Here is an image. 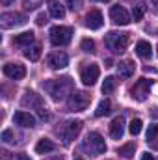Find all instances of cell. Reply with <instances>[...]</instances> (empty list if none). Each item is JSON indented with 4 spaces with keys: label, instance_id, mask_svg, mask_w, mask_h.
Listing matches in <instances>:
<instances>
[{
    "label": "cell",
    "instance_id": "obj_1",
    "mask_svg": "<svg viewBox=\"0 0 158 160\" xmlns=\"http://www.w3.org/2000/svg\"><path fill=\"white\" fill-rule=\"evenodd\" d=\"M43 88H45V91L52 97V101H62V99L71 91L73 82H71V78H67V77H65V78H50L43 84Z\"/></svg>",
    "mask_w": 158,
    "mask_h": 160
},
{
    "label": "cell",
    "instance_id": "obj_2",
    "mask_svg": "<svg viewBox=\"0 0 158 160\" xmlns=\"http://www.w3.org/2000/svg\"><path fill=\"white\" fill-rule=\"evenodd\" d=\"M73 34H75V30L71 26H54V28H50L48 36H50V43L54 47H63V45L71 43Z\"/></svg>",
    "mask_w": 158,
    "mask_h": 160
},
{
    "label": "cell",
    "instance_id": "obj_3",
    "mask_svg": "<svg viewBox=\"0 0 158 160\" xmlns=\"http://www.w3.org/2000/svg\"><path fill=\"white\" fill-rule=\"evenodd\" d=\"M84 151L91 153V155H102L106 151V143H104V138L99 134V132H89L87 138L84 140L82 143Z\"/></svg>",
    "mask_w": 158,
    "mask_h": 160
},
{
    "label": "cell",
    "instance_id": "obj_4",
    "mask_svg": "<svg viewBox=\"0 0 158 160\" xmlns=\"http://www.w3.org/2000/svg\"><path fill=\"white\" fill-rule=\"evenodd\" d=\"M89 102H91V95H87L86 91H77L75 89V91H71V95L67 99V108L71 112H82L89 106Z\"/></svg>",
    "mask_w": 158,
    "mask_h": 160
},
{
    "label": "cell",
    "instance_id": "obj_5",
    "mask_svg": "<svg viewBox=\"0 0 158 160\" xmlns=\"http://www.w3.org/2000/svg\"><path fill=\"white\" fill-rule=\"evenodd\" d=\"M106 47L114 52V54H121L126 50V45H128V34H121V32H110L106 36Z\"/></svg>",
    "mask_w": 158,
    "mask_h": 160
},
{
    "label": "cell",
    "instance_id": "obj_6",
    "mask_svg": "<svg viewBox=\"0 0 158 160\" xmlns=\"http://www.w3.org/2000/svg\"><path fill=\"white\" fill-rule=\"evenodd\" d=\"M24 22H26V17L22 13H17V11H7V13L0 15V26L4 30L15 28V26H22Z\"/></svg>",
    "mask_w": 158,
    "mask_h": 160
},
{
    "label": "cell",
    "instance_id": "obj_7",
    "mask_svg": "<svg viewBox=\"0 0 158 160\" xmlns=\"http://www.w3.org/2000/svg\"><path fill=\"white\" fill-rule=\"evenodd\" d=\"M80 130H82V121H78V119L77 121H67V123L63 125V128L60 130L63 143H71V142L80 134Z\"/></svg>",
    "mask_w": 158,
    "mask_h": 160
},
{
    "label": "cell",
    "instance_id": "obj_8",
    "mask_svg": "<svg viewBox=\"0 0 158 160\" xmlns=\"http://www.w3.org/2000/svg\"><path fill=\"white\" fill-rule=\"evenodd\" d=\"M151 86H153V80L140 78L136 84H134V88L130 89V93H132V99H136V101H145V99H147V95H149V89H151Z\"/></svg>",
    "mask_w": 158,
    "mask_h": 160
},
{
    "label": "cell",
    "instance_id": "obj_9",
    "mask_svg": "<svg viewBox=\"0 0 158 160\" xmlns=\"http://www.w3.org/2000/svg\"><path fill=\"white\" fill-rule=\"evenodd\" d=\"M47 63L50 65V69H63L69 63V56L62 50H54L47 56Z\"/></svg>",
    "mask_w": 158,
    "mask_h": 160
},
{
    "label": "cell",
    "instance_id": "obj_10",
    "mask_svg": "<svg viewBox=\"0 0 158 160\" xmlns=\"http://www.w3.org/2000/svg\"><path fill=\"white\" fill-rule=\"evenodd\" d=\"M99 75H101L99 65H97V63H89L87 67L82 69V75H80L82 84H84V86H93V84L99 80Z\"/></svg>",
    "mask_w": 158,
    "mask_h": 160
},
{
    "label": "cell",
    "instance_id": "obj_11",
    "mask_svg": "<svg viewBox=\"0 0 158 160\" xmlns=\"http://www.w3.org/2000/svg\"><path fill=\"white\" fill-rule=\"evenodd\" d=\"M110 17H112V21L116 24H119V26H126L130 22V15H128V11L123 6H114L110 9Z\"/></svg>",
    "mask_w": 158,
    "mask_h": 160
},
{
    "label": "cell",
    "instance_id": "obj_12",
    "mask_svg": "<svg viewBox=\"0 0 158 160\" xmlns=\"http://www.w3.org/2000/svg\"><path fill=\"white\" fill-rule=\"evenodd\" d=\"M4 75L11 80H21L26 77V69L21 63H6L4 65Z\"/></svg>",
    "mask_w": 158,
    "mask_h": 160
},
{
    "label": "cell",
    "instance_id": "obj_13",
    "mask_svg": "<svg viewBox=\"0 0 158 160\" xmlns=\"http://www.w3.org/2000/svg\"><path fill=\"white\" fill-rule=\"evenodd\" d=\"M102 22H104L102 13L97 11V9H93V11H89V13L86 15V26H87L89 30H99V28L102 26Z\"/></svg>",
    "mask_w": 158,
    "mask_h": 160
},
{
    "label": "cell",
    "instance_id": "obj_14",
    "mask_svg": "<svg viewBox=\"0 0 158 160\" xmlns=\"http://www.w3.org/2000/svg\"><path fill=\"white\" fill-rule=\"evenodd\" d=\"M13 121L17 123V125H21V127H24V128H32V127H36V118L32 116V114H28V112H15V116H13Z\"/></svg>",
    "mask_w": 158,
    "mask_h": 160
},
{
    "label": "cell",
    "instance_id": "obj_15",
    "mask_svg": "<svg viewBox=\"0 0 158 160\" xmlns=\"http://www.w3.org/2000/svg\"><path fill=\"white\" fill-rule=\"evenodd\" d=\"M125 134V118L123 116H117L116 119L110 123V136L114 140H121Z\"/></svg>",
    "mask_w": 158,
    "mask_h": 160
},
{
    "label": "cell",
    "instance_id": "obj_16",
    "mask_svg": "<svg viewBox=\"0 0 158 160\" xmlns=\"http://www.w3.org/2000/svg\"><path fill=\"white\" fill-rule=\"evenodd\" d=\"M134 69H136V65H134V62H121L117 65V77L119 78H130L132 75H134Z\"/></svg>",
    "mask_w": 158,
    "mask_h": 160
},
{
    "label": "cell",
    "instance_id": "obj_17",
    "mask_svg": "<svg viewBox=\"0 0 158 160\" xmlns=\"http://www.w3.org/2000/svg\"><path fill=\"white\" fill-rule=\"evenodd\" d=\"M22 106H36V108H41V106H43V99H41L37 93H34V91H26L24 97H22Z\"/></svg>",
    "mask_w": 158,
    "mask_h": 160
},
{
    "label": "cell",
    "instance_id": "obj_18",
    "mask_svg": "<svg viewBox=\"0 0 158 160\" xmlns=\"http://www.w3.org/2000/svg\"><path fill=\"white\" fill-rule=\"evenodd\" d=\"M136 52H138V56H140V58L149 60V58H151V54H153L151 43H149V41H138V45H136Z\"/></svg>",
    "mask_w": 158,
    "mask_h": 160
},
{
    "label": "cell",
    "instance_id": "obj_19",
    "mask_svg": "<svg viewBox=\"0 0 158 160\" xmlns=\"http://www.w3.org/2000/svg\"><path fill=\"white\" fill-rule=\"evenodd\" d=\"M54 149H56V143H54L52 140H48V138L39 140V143L36 145V151H37L39 155H47V153H50V151H54Z\"/></svg>",
    "mask_w": 158,
    "mask_h": 160
},
{
    "label": "cell",
    "instance_id": "obj_20",
    "mask_svg": "<svg viewBox=\"0 0 158 160\" xmlns=\"http://www.w3.org/2000/svg\"><path fill=\"white\" fill-rule=\"evenodd\" d=\"M36 39V36H34V32H22V34H19V36H15V45H21V47H30L32 43Z\"/></svg>",
    "mask_w": 158,
    "mask_h": 160
},
{
    "label": "cell",
    "instance_id": "obj_21",
    "mask_svg": "<svg viewBox=\"0 0 158 160\" xmlns=\"http://www.w3.org/2000/svg\"><path fill=\"white\" fill-rule=\"evenodd\" d=\"M48 13H50L54 19H63V17H65V8H63L60 2H54V0H52V2L48 4Z\"/></svg>",
    "mask_w": 158,
    "mask_h": 160
},
{
    "label": "cell",
    "instance_id": "obj_22",
    "mask_svg": "<svg viewBox=\"0 0 158 160\" xmlns=\"http://www.w3.org/2000/svg\"><path fill=\"white\" fill-rule=\"evenodd\" d=\"M110 112H112V102H110L108 99H102V101L99 102L97 110H95V116H97V118H102V116H108Z\"/></svg>",
    "mask_w": 158,
    "mask_h": 160
},
{
    "label": "cell",
    "instance_id": "obj_23",
    "mask_svg": "<svg viewBox=\"0 0 158 160\" xmlns=\"http://www.w3.org/2000/svg\"><path fill=\"white\" fill-rule=\"evenodd\" d=\"M134 151H136V143H134V142H128L126 145L119 147L117 155H121L123 158H132V157H134Z\"/></svg>",
    "mask_w": 158,
    "mask_h": 160
},
{
    "label": "cell",
    "instance_id": "obj_24",
    "mask_svg": "<svg viewBox=\"0 0 158 160\" xmlns=\"http://www.w3.org/2000/svg\"><path fill=\"white\" fill-rule=\"evenodd\" d=\"M24 56L30 60V62H37L41 56V47L39 45H34V47H28L26 50H24Z\"/></svg>",
    "mask_w": 158,
    "mask_h": 160
},
{
    "label": "cell",
    "instance_id": "obj_25",
    "mask_svg": "<svg viewBox=\"0 0 158 160\" xmlns=\"http://www.w3.org/2000/svg\"><path fill=\"white\" fill-rule=\"evenodd\" d=\"M114 89H116V78L114 77H106L104 82H102V93L104 95H110Z\"/></svg>",
    "mask_w": 158,
    "mask_h": 160
},
{
    "label": "cell",
    "instance_id": "obj_26",
    "mask_svg": "<svg viewBox=\"0 0 158 160\" xmlns=\"http://www.w3.org/2000/svg\"><path fill=\"white\" fill-rule=\"evenodd\" d=\"M145 4H136L134 6V9H132V17H134V21H141V17L145 15Z\"/></svg>",
    "mask_w": 158,
    "mask_h": 160
},
{
    "label": "cell",
    "instance_id": "obj_27",
    "mask_svg": "<svg viewBox=\"0 0 158 160\" xmlns=\"http://www.w3.org/2000/svg\"><path fill=\"white\" fill-rule=\"evenodd\" d=\"M141 119H134L132 123H130V127H128V130H130V134L132 136H138L140 132H141Z\"/></svg>",
    "mask_w": 158,
    "mask_h": 160
},
{
    "label": "cell",
    "instance_id": "obj_28",
    "mask_svg": "<svg viewBox=\"0 0 158 160\" xmlns=\"http://www.w3.org/2000/svg\"><path fill=\"white\" fill-rule=\"evenodd\" d=\"M80 47H82V50L84 52H95V43H93V39H82V43H80Z\"/></svg>",
    "mask_w": 158,
    "mask_h": 160
},
{
    "label": "cell",
    "instance_id": "obj_29",
    "mask_svg": "<svg viewBox=\"0 0 158 160\" xmlns=\"http://www.w3.org/2000/svg\"><path fill=\"white\" fill-rule=\"evenodd\" d=\"M156 136H158V125H149V128H147V142L156 140Z\"/></svg>",
    "mask_w": 158,
    "mask_h": 160
},
{
    "label": "cell",
    "instance_id": "obj_30",
    "mask_svg": "<svg viewBox=\"0 0 158 160\" xmlns=\"http://www.w3.org/2000/svg\"><path fill=\"white\" fill-rule=\"evenodd\" d=\"M2 140H4L6 143H13V142H15V136H13V132L7 128V130H4V132H2Z\"/></svg>",
    "mask_w": 158,
    "mask_h": 160
},
{
    "label": "cell",
    "instance_id": "obj_31",
    "mask_svg": "<svg viewBox=\"0 0 158 160\" xmlns=\"http://www.w3.org/2000/svg\"><path fill=\"white\" fill-rule=\"evenodd\" d=\"M41 4H43V0H26V2H24V8H26V9H36Z\"/></svg>",
    "mask_w": 158,
    "mask_h": 160
},
{
    "label": "cell",
    "instance_id": "obj_32",
    "mask_svg": "<svg viewBox=\"0 0 158 160\" xmlns=\"http://www.w3.org/2000/svg\"><path fill=\"white\" fill-rule=\"evenodd\" d=\"M47 19H48V15H45V13H39V15H37V19H36L37 26H43V24H47Z\"/></svg>",
    "mask_w": 158,
    "mask_h": 160
},
{
    "label": "cell",
    "instance_id": "obj_33",
    "mask_svg": "<svg viewBox=\"0 0 158 160\" xmlns=\"http://www.w3.org/2000/svg\"><path fill=\"white\" fill-rule=\"evenodd\" d=\"M37 114H39V119H43V121L48 119V112H47V108H45V106L37 108Z\"/></svg>",
    "mask_w": 158,
    "mask_h": 160
},
{
    "label": "cell",
    "instance_id": "obj_34",
    "mask_svg": "<svg viewBox=\"0 0 158 160\" xmlns=\"http://www.w3.org/2000/svg\"><path fill=\"white\" fill-rule=\"evenodd\" d=\"M67 6L75 11V9H78L80 8V0H67Z\"/></svg>",
    "mask_w": 158,
    "mask_h": 160
},
{
    "label": "cell",
    "instance_id": "obj_35",
    "mask_svg": "<svg viewBox=\"0 0 158 160\" xmlns=\"http://www.w3.org/2000/svg\"><path fill=\"white\" fill-rule=\"evenodd\" d=\"M141 160H155V157H153L151 153H143V155H141Z\"/></svg>",
    "mask_w": 158,
    "mask_h": 160
},
{
    "label": "cell",
    "instance_id": "obj_36",
    "mask_svg": "<svg viewBox=\"0 0 158 160\" xmlns=\"http://www.w3.org/2000/svg\"><path fill=\"white\" fill-rule=\"evenodd\" d=\"M17 160H32V158H30V157H26V155H19Z\"/></svg>",
    "mask_w": 158,
    "mask_h": 160
},
{
    "label": "cell",
    "instance_id": "obj_37",
    "mask_svg": "<svg viewBox=\"0 0 158 160\" xmlns=\"http://www.w3.org/2000/svg\"><path fill=\"white\" fill-rule=\"evenodd\" d=\"M0 2H2V4H4V6H9V4H13V2H15V0H0Z\"/></svg>",
    "mask_w": 158,
    "mask_h": 160
},
{
    "label": "cell",
    "instance_id": "obj_38",
    "mask_svg": "<svg viewBox=\"0 0 158 160\" xmlns=\"http://www.w3.org/2000/svg\"><path fill=\"white\" fill-rule=\"evenodd\" d=\"M151 4H153V8H155V9H156V11H158V0H153Z\"/></svg>",
    "mask_w": 158,
    "mask_h": 160
},
{
    "label": "cell",
    "instance_id": "obj_39",
    "mask_svg": "<svg viewBox=\"0 0 158 160\" xmlns=\"http://www.w3.org/2000/svg\"><path fill=\"white\" fill-rule=\"evenodd\" d=\"M95 2H110V0H95Z\"/></svg>",
    "mask_w": 158,
    "mask_h": 160
},
{
    "label": "cell",
    "instance_id": "obj_40",
    "mask_svg": "<svg viewBox=\"0 0 158 160\" xmlns=\"http://www.w3.org/2000/svg\"><path fill=\"white\" fill-rule=\"evenodd\" d=\"M54 160H62V157H60V158H54Z\"/></svg>",
    "mask_w": 158,
    "mask_h": 160
},
{
    "label": "cell",
    "instance_id": "obj_41",
    "mask_svg": "<svg viewBox=\"0 0 158 160\" xmlns=\"http://www.w3.org/2000/svg\"><path fill=\"white\" fill-rule=\"evenodd\" d=\"M156 50H158V48H156Z\"/></svg>",
    "mask_w": 158,
    "mask_h": 160
}]
</instances>
